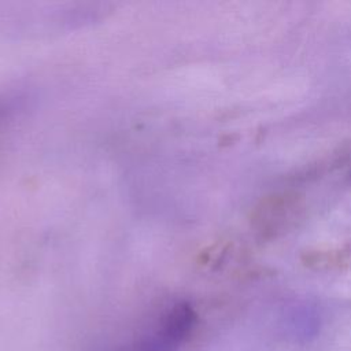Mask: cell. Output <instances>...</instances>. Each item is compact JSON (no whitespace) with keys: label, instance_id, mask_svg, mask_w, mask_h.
<instances>
[{"label":"cell","instance_id":"cell-1","mask_svg":"<svg viewBox=\"0 0 351 351\" xmlns=\"http://www.w3.org/2000/svg\"><path fill=\"white\" fill-rule=\"evenodd\" d=\"M178 347L159 333L155 328L144 337L137 340L130 351H177Z\"/></svg>","mask_w":351,"mask_h":351}]
</instances>
